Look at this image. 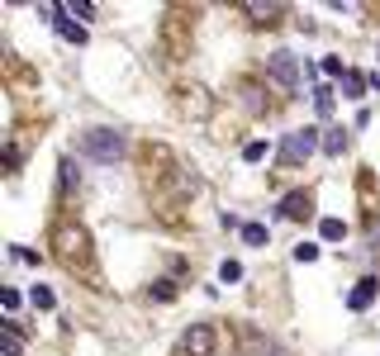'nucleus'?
<instances>
[{
  "label": "nucleus",
  "instance_id": "nucleus-1",
  "mask_svg": "<svg viewBox=\"0 0 380 356\" xmlns=\"http://www.w3.org/2000/svg\"><path fill=\"white\" fill-rule=\"evenodd\" d=\"M52 257L67 266V271H81V276H91V233L81 228L77 218H57L52 223Z\"/></svg>",
  "mask_w": 380,
  "mask_h": 356
},
{
  "label": "nucleus",
  "instance_id": "nucleus-2",
  "mask_svg": "<svg viewBox=\"0 0 380 356\" xmlns=\"http://www.w3.org/2000/svg\"><path fill=\"white\" fill-rule=\"evenodd\" d=\"M81 157L100 162V167H114L124 157V133H114V128H86L81 133Z\"/></svg>",
  "mask_w": 380,
  "mask_h": 356
},
{
  "label": "nucleus",
  "instance_id": "nucleus-3",
  "mask_svg": "<svg viewBox=\"0 0 380 356\" xmlns=\"http://www.w3.org/2000/svg\"><path fill=\"white\" fill-rule=\"evenodd\" d=\"M314 152H318V133L314 128H295V133H285L281 138V162L285 167H300V162H309Z\"/></svg>",
  "mask_w": 380,
  "mask_h": 356
},
{
  "label": "nucleus",
  "instance_id": "nucleus-4",
  "mask_svg": "<svg viewBox=\"0 0 380 356\" xmlns=\"http://www.w3.org/2000/svg\"><path fill=\"white\" fill-rule=\"evenodd\" d=\"M219 352V328L214 323H190L181 333V356H214Z\"/></svg>",
  "mask_w": 380,
  "mask_h": 356
},
{
  "label": "nucleus",
  "instance_id": "nucleus-5",
  "mask_svg": "<svg viewBox=\"0 0 380 356\" xmlns=\"http://www.w3.org/2000/svg\"><path fill=\"white\" fill-rule=\"evenodd\" d=\"M43 19H52V29H57V38H67V43H86V38H91V29H86V24H81L77 15H72V10H67V5H43Z\"/></svg>",
  "mask_w": 380,
  "mask_h": 356
},
{
  "label": "nucleus",
  "instance_id": "nucleus-6",
  "mask_svg": "<svg viewBox=\"0 0 380 356\" xmlns=\"http://www.w3.org/2000/svg\"><path fill=\"white\" fill-rule=\"evenodd\" d=\"M267 77L276 91H295L300 86V62H295V52H271V62H267Z\"/></svg>",
  "mask_w": 380,
  "mask_h": 356
},
{
  "label": "nucleus",
  "instance_id": "nucleus-7",
  "mask_svg": "<svg viewBox=\"0 0 380 356\" xmlns=\"http://www.w3.org/2000/svg\"><path fill=\"white\" fill-rule=\"evenodd\" d=\"M309 209H314V195H309V190H290V195L276 204V218H290V223H300V218H309Z\"/></svg>",
  "mask_w": 380,
  "mask_h": 356
},
{
  "label": "nucleus",
  "instance_id": "nucleus-8",
  "mask_svg": "<svg viewBox=\"0 0 380 356\" xmlns=\"http://www.w3.org/2000/svg\"><path fill=\"white\" fill-rule=\"evenodd\" d=\"M376 290H380V280L376 276H366V280H357V290L347 294V309H371V304H376Z\"/></svg>",
  "mask_w": 380,
  "mask_h": 356
},
{
  "label": "nucleus",
  "instance_id": "nucleus-9",
  "mask_svg": "<svg viewBox=\"0 0 380 356\" xmlns=\"http://www.w3.org/2000/svg\"><path fill=\"white\" fill-rule=\"evenodd\" d=\"M29 299H33V309H43V313H52V309H57V290H52V285H33V290H29Z\"/></svg>",
  "mask_w": 380,
  "mask_h": 356
},
{
  "label": "nucleus",
  "instance_id": "nucleus-10",
  "mask_svg": "<svg viewBox=\"0 0 380 356\" xmlns=\"http://www.w3.org/2000/svg\"><path fill=\"white\" fill-rule=\"evenodd\" d=\"M0 352H5V356H24V342H19V328L15 323L0 328Z\"/></svg>",
  "mask_w": 380,
  "mask_h": 356
},
{
  "label": "nucleus",
  "instance_id": "nucleus-11",
  "mask_svg": "<svg viewBox=\"0 0 380 356\" xmlns=\"http://www.w3.org/2000/svg\"><path fill=\"white\" fill-rule=\"evenodd\" d=\"M318 238H323V243H342V238H347V223H342V218H318Z\"/></svg>",
  "mask_w": 380,
  "mask_h": 356
},
{
  "label": "nucleus",
  "instance_id": "nucleus-12",
  "mask_svg": "<svg viewBox=\"0 0 380 356\" xmlns=\"http://www.w3.org/2000/svg\"><path fill=\"white\" fill-rule=\"evenodd\" d=\"M242 15L262 24V19H276V15H281V5H276V0H267V5H262V0H252V5H242Z\"/></svg>",
  "mask_w": 380,
  "mask_h": 356
},
{
  "label": "nucleus",
  "instance_id": "nucleus-13",
  "mask_svg": "<svg viewBox=\"0 0 380 356\" xmlns=\"http://www.w3.org/2000/svg\"><path fill=\"white\" fill-rule=\"evenodd\" d=\"M323 152H328V157L347 152V128H328V133H323Z\"/></svg>",
  "mask_w": 380,
  "mask_h": 356
},
{
  "label": "nucleus",
  "instance_id": "nucleus-14",
  "mask_svg": "<svg viewBox=\"0 0 380 356\" xmlns=\"http://www.w3.org/2000/svg\"><path fill=\"white\" fill-rule=\"evenodd\" d=\"M242 243H247V247H267L271 228H267V223H242Z\"/></svg>",
  "mask_w": 380,
  "mask_h": 356
},
{
  "label": "nucleus",
  "instance_id": "nucleus-15",
  "mask_svg": "<svg viewBox=\"0 0 380 356\" xmlns=\"http://www.w3.org/2000/svg\"><path fill=\"white\" fill-rule=\"evenodd\" d=\"M57 171H62V195H72V190L81 186V176H77V167H72V157H62V167H57Z\"/></svg>",
  "mask_w": 380,
  "mask_h": 356
},
{
  "label": "nucleus",
  "instance_id": "nucleus-16",
  "mask_svg": "<svg viewBox=\"0 0 380 356\" xmlns=\"http://www.w3.org/2000/svg\"><path fill=\"white\" fill-rule=\"evenodd\" d=\"M314 109H318V114H323V119H328V114H332V91H328V86H323V81H318V86H314Z\"/></svg>",
  "mask_w": 380,
  "mask_h": 356
},
{
  "label": "nucleus",
  "instance_id": "nucleus-17",
  "mask_svg": "<svg viewBox=\"0 0 380 356\" xmlns=\"http://www.w3.org/2000/svg\"><path fill=\"white\" fill-rule=\"evenodd\" d=\"M267 143H247V148H242V162H247V167H257V162H267Z\"/></svg>",
  "mask_w": 380,
  "mask_h": 356
},
{
  "label": "nucleus",
  "instance_id": "nucleus-18",
  "mask_svg": "<svg viewBox=\"0 0 380 356\" xmlns=\"http://www.w3.org/2000/svg\"><path fill=\"white\" fill-rule=\"evenodd\" d=\"M342 91H347L352 100H362V91H366V77H357V72H347V77H342Z\"/></svg>",
  "mask_w": 380,
  "mask_h": 356
},
{
  "label": "nucleus",
  "instance_id": "nucleus-19",
  "mask_svg": "<svg viewBox=\"0 0 380 356\" xmlns=\"http://www.w3.org/2000/svg\"><path fill=\"white\" fill-rule=\"evenodd\" d=\"M219 280H223V285H238V280H242V262H223L219 266Z\"/></svg>",
  "mask_w": 380,
  "mask_h": 356
},
{
  "label": "nucleus",
  "instance_id": "nucleus-20",
  "mask_svg": "<svg viewBox=\"0 0 380 356\" xmlns=\"http://www.w3.org/2000/svg\"><path fill=\"white\" fill-rule=\"evenodd\" d=\"M323 77H328V81H342V77H347L342 57H323Z\"/></svg>",
  "mask_w": 380,
  "mask_h": 356
},
{
  "label": "nucleus",
  "instance_id": "nucleus-21",
  "mask_svg": "<svg viewBox=\"0 0 380 356\" xmlns=\"http://www.w3.org/2000/svg\"><path fill=\"white\" fill-rule=\"evenodd\" d=\"M152 299H157V304H172V299H176V285H172V280H157V285H152Z\"/></svg>",
  "mask_w": 380,
  "mask_h": 356
},
{
  "label": "nucleus",
  "instance_id": "nucleus-22",
  "mask_svg": "<svg viewBox=\"0 0 380 356\" xmlns=\"http://www.w3.org/2000/svg\"><path fill=\"white\" fill-rule=\"evenodd\" d=\"M295 262H300V266L318 262V243H300V247H295Z\"/></svg>",
  "mask_w": 380,
  "mask_h": 356
},
{
  "label": "nucleus",
  "instance_id": "nucleus-23",
  "mask_svg": "<svg viewBox=\"0 0 380 356\" xmlns=\"http://www.w3.org/2000/svg\"><path fill=\"white\" fill-rule=\"evenodd\" d=\"M10 262H24V266H38V257H33L29 247H10Z\"/></svg>",
  "mask_w": 380,
  "mask_h": 356
},
{
  "label": "nucleus",
  "instance_id": "nucleus-24",
  "mask_svg": "<svg viewBox=\"0 0 380 356\" xmlns=\"http://www.w3.org/2000/svg\"><path fill=\"white\" fill-rule=\"evenodd\" d=\"M0 304L15 313V309H19V290H10V285H5V290H0Z\"/></svg>",
  "mask_w": 380,
  "mask_h": 356
},
{
  "label": "nucleus",
  "instance_id": "nucleus-25",
  "mask_svg": "<svg viewBox=\"0 0 380 356\" xmlns=\"http://www.w3.org/2000/svg\"><path fill=\"white\" fill-rule=\"evenodd\" d=\"M366 86H371V91H380V72H371V77H366Z\"/></svg>",
  "mask_w": 380,
  "mask_h": 356
}]
</instances>
